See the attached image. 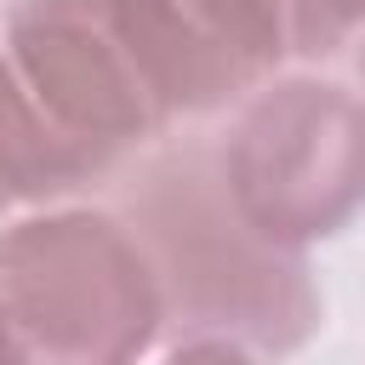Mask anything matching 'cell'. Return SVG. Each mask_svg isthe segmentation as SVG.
Returning <instances> with one entry per match:
<instances>
[{
	"label": "cell",
	"mask_w": 365,
	"mask_h": 365,
	"mask_svg": "<svg viewBox=\"0 0 365 365\" xmlns=\"http://www.w3.org/2000/svg\"><path fill=\"white\" fill-rule=\"evenodd\" d=\"M6 57L40 108L114 171L177 120L268 80L205 0H11Z\"/></svg>",
	"instance_id": "obj_1"
},
{
	"label": "cell",
	"mask_w": 365,
	"mask_h": 365,
	"mask_svg": "<svg viewBox=\"0 0 365 365\" xmlns=\"http://www.w3.org/2000/svg\"><path fill=\"white\" fill-rule=\"evenodd\" d=\"M234 205L285 251L336 240L365 211V97L285 74L262 80L217 137Z\"/></svg>",
	"instance_id": "obj_4"
},
{
	"label": "cell",
	"mask_w": 365,
	"mask_h": 365,
	"mask_svg": "<svg viewBox=\"0 0 365 365\" xmlns=\"http://www.w3.org/2000/svg\"><path fill=\"white\" fill-rule=\"evenodd\" d=\"M165 365H257V354L228 336H188L182 348L165 354Z\"/></svg>",
	"instance_id": "obj_6"
},
{
	"label": "cell",
	"mask_w": 365,
	"mask_h": 365,
	"mask_svg": "<svg viewBox=\"0 0 365 365\" xmlns=\"http://www.w3.org/2000/svg\"><path fill=\"white\" fill-rule=\"evenodd\" d=\"M0 325L17 365H137L165 302L120 211L63 205L0 222Z\"/></svg>",
	"instance_id": "obj_3"
},
{
	"label": "cell",
	"mask_w": 365,
	"mask_h": 365,
	"mask_svg": "<svg viewBox=\"0 0 365 365\" xmlns=\"http://www.w3.org/2000/svg\"><path fill=\"white\" fill-rule=\"evenodd\" d=\"M120 217L143 240L165 325L228 336L251 354H297L319 331V285L302 251L274 245L234 205L217 143H165L120 188Z\"/></svg>",
	"instance_id": "obj_2"
},
{
	"label": "cell",
	"mask_w": 365,
	"mask_h": 365,
	"mask_svg": "<svg viewBox=\"0 0 365 365\" xmlns=\"http://www.w3.org/2000/svg\"><path fill=\"white\" fill-rule=\"evenodd\" d=\"M0 217H6V205H0Z\"/></svg>",
	"instance_id": "obj_9"
},
{
	"label": "cell",
	"mask_w": 365,
	"mask_h": 365,
	"mask_svg": "<svg viewBox=\"0 0 365 365\" xmlns=\"http://www.w3.org/2000/svg\"><path fill=\"white\" fill-rule=\"evenodd\" d=\"M234 46L274 74L279 63H308L342 51L365 34V0H205Z\"/></svg>",
	"instance_id": "obj_5"
},
{
	"label": "cell",
	"mask_w": 365,
	"mask_h": 365,
	"mask_svg": "<svg viewBox=\"0 0 365 365\" xmlns=\"http://www.w3.org/2000/svg\"><path fill=\"white\" fill-rule=\"evenodd\" d=\"M0 365H17V354H11V336H6V325H0Z\"/></svg>",
	"instance_id": "obj_7"
},
{
	"label": "cell",
	"mask_w": 365,
	"mask_h": 365,
	"mask_svg": "<svg viewBox=\"0 0 365 365\" xmlns=\"http://www.w3.org/2000/svg\"><path fill=\"white\" fill-rule=\"evenodd\" d=\"M359 86H365V46H359Z\"/></svg>",
	"instance_id": "obj_8"
}]
</instances>
